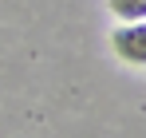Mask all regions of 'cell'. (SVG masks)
<instances>
[{
  "instance_id": "cell-1",
  "label": "cell",
  "mask_w": 146,
  "mask_h": 138,
  "mask_svg": "<svg viewBox=\"0 0 146 138\" xmlns=\"http://www.w3.org/2000/svg\"><path fill=\"white\" fill-rule=\"evenodd\" d=\"M111 47L122 63H134V67H146V20H130L119 24L111 32Z\"/></svg>"
},
{
  "instance_id": "cell-2",
  "label": "cell",
  "mask_w": 146,
  "mask_h": 138,
  "mask_svg": "<svg viewBox=\"0 0 146 138\" xmlns=\"http://www.w3.org/2000/svg\"><path fill=\"white\" fill-rule=\"evenodd\" d=\"M107 4H111V12H115L122 24H130V20H146V0H107Z\"/></svg>"
}]
</instances>
